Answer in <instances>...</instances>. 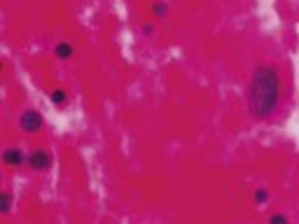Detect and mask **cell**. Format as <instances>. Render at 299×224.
<instances>
[{
    "instance_id": "3957f363",
    "label": "cell",
    "mask_w": 299,
    "mask_h": 224,
    "mask_svg": "<svg viewBox=\"0 0 299 224\" xmlns=\"http://www.w3.org/2000/svg\"><path fill=\"white\" fill-rule=\"evenodd\" d=\"M31 166L33 168H38V171H45L47 166H49V154H45V152H36L31 157Z\"/></svg>"
},
{
    "instance_id": "277c9868",
    "label": "cell",
    "mask_w": 299,
    "mask_h": 224,
    "mask_svg": "<svg viewBox=\"0 0 299 224\" xmlns=\"http://www.w3.org/2000/svg\"><path fill=\"white\" fill-rule=\"evenodd\" d=\"M5 161L7 163H21V161H24V157H21L19 152H14V150H10V152L5 154Z\"/></svg>"
},
{
    "instance_id": "5b68a950",
    "label": "cell",
    "mask_w": 299,
    "mask_h": 224,
    "mask_svg": "<svg viewBox=\"0 0 299 224\" xmlns=\"http://www.w3.org/2000/svg\"><path fill=\"white\" fill-rule=\"evenodd\" d=\"M56 54L61 56V59H68V56L73 54V49L68 45H59V47H56Z\"/></svg>"
},
{
    "instance_id": "52a82bcc",
    "label": "cell",
    "mask_w": 299,
    "mask_h": 224,
    "mask_svg": "<svg viewBox=\"0 0 299 224\" xmlns=\"http://www.w3.org/2000/svg\"><path fill=\"white\" fill-rule=\"evenodd\" d=\"M271 222H283L285 224V217H283V215H274V217H271Z\"/></svg>"
},
{
    "instance_id": "8992f818",
    "label": "cell",
    "mask_w": 299,
    "mask_h": 224,
    "mask_svg": "<svg viewBox=\"0 0 299 224\" xmlns=\"http://www.w3.org/2000/svg\"><path fill=\"white\" fill-rule=\"evenodd\" d=\"M0 203H3V206H0V208H3V210H7V208H10V196H7V194H5V196H3V201H0Z\"/></svg>"
},
{
    "instance_id": "ba28073f",
    "label": "cell",
    "mask_w": 299,
    "mask_h": 224,
    "mask_svg": "<svg viewBox=\"0 0 299 224\" xmlns=\"http://www.w3.org/2000/svg\"><path fill=\"white\" fill-rule=\"evenodd\" d=\"M54 101H56V103H61V101H63V91H56V94H54Z\"/></svg>"
},
{
    "instance_id": "6da1fadb",
    "label": "cell",
    "mask_w": 299,
    "mask_h": 224,
    "mask_svg": "<svg viewBox=\"0 0 299 224\" xmlns=\"http://www.w3.org/2000/svg\"><path fill=\"white\" fill-rule=\"evenodd\" d=\"M278 101V75L274 68H259L255 70L253 82H250V94L248 103L253 115L257 117H267L269 112L276 107Z\"/></svg>"
},
{
    "instance_id": "7a4b0ae2",
    "label": "cell",
    "mask_w": 299,
    "mask_h": 224,
    "mask_svg": "<svg viewBox=\"0 0 299 224\" xmlns=\"http://www.w3.org/2000/svg\"><path fill=\"white\" fill-rule=\"evenodd\" d=\"M21 128H24L26 133H36L42 128V117L38 115L36 110H28L21 115Z\"/></svg>"
}]
</instances>
